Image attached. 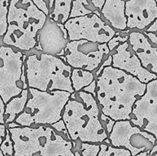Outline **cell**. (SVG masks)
Masks as SVG:
<instances>
[{
    "label": "cell",
    "instance_id": "1",
    "mask_svg": "<svg viewBox=\"0 0 157 156\" xmlns=\"http://www.w3.org/2000/svg\"><path fill=\"white\" fill-rule=\"evenodd\" d=\"M95 80L101 113L114 121L130 120L133 105L144 94L147 84L112 66L105 67Z\"/></svg>",
    "mask_w": 157,
    "mask_h": 156
},
{
    "label": "cell",
    "instance_id": "2",
    "mask_svg": "<svg viewBox=\"0 0 157 156\" xmlns=\"http://www.w3.org/2000/svg\"><path fill=\"white\" fill-rule=\"evenodd\" d=\"M100 114L99 106L91 94L84 91L71 93L62 113L71 141L101 144L108 139Z\"/></svg>",
    "mask_w": 157,
    "mask_h": 156
},
{
    "label": "cell",
    "instance_id": "3",
    "mask_svg": "<svg viewBox=\"0 0 157 156\" xmlns=\"http://www.w3.org/2000/svg\"><path fill=\"white\" fill-rule=\"evenodd\" d=\"M14 144L13 156H75L73 142L51 125L9 128Z\"/></svg>",
    "mask_w": 157,
    "mask_h": 156
},
{
    "label": "cell",
    "instance_id": "4",
    "mask_svg": "<svg viewBox=\"0 0 157 156\" xmlns=\"http://www.w3.org/2000/svg\"><path fill=\"white\" fill-rule=\"evenodd\" d=\"M46 19L47 15L32 0H10L7 30L2 38V45L30 51L36 44L37 34Z\"/></svg>",
    "mask_w": 157,
    "mask_h": 156
},
{
    "label": "cell",
    "instance_id": "5",
    "mask_svg": "<svg viewBox=\"0 0 157 156\" xmlns=\"http://www.w3.org/2000/svg\"><path fill=\"white\" fill-rule=\"evenodd\" d=\"M26 78L29 88L41 91L62 90L73 93L72 67L60 57L40 52H25Z\"/></svg>",
    "mask_w": 157,
    "mask_h": 156
},
{
    "label": "cell",
    "instance_id": "6",
    "mask_svg": "<svg viewBox=\"0 0 157 156\" xmlns=\"http://www.w3.org/2000/svg\"><path fill=\"white\" fill-rule=\"evenodd\" d=\"M71 94L62 90L41 91L29 88L25 107L15 122L20 126L52 125L62 119L64 106Z\"/></svg>",
    "mask_w": 157,
    "mask_h": 156
},
{
    "label": "cell",
    "instance_id": "7",
    "mask_svg": "<svg viewBox=\"0 0 157 156\" xmlns=\"http://www.w3.org/2000/svg\"><path fill=\"white\" fill-rule=\"evenodd\" d=\"M24 51L6 45L0 46V96L5 104L29 88Z\"/></svg>",
    "mask_w": 157,
    "mask_h": 156
},
{
    "label": "cell",
    "instance_id": "8",
    "mask_svg": "<svg viewBox=\"0 0 157 156\" xmlns=\"http://www.w3.org/2000/svg\"><path fill=\"white\" fill-rule=\"evenodd\" d=\"M110 53L107 43L77 40L69 41L64 56L60 58L72 68L83 69L94 73Z\"/></svg>",
    "mask_w": 157,
    "mask_h": 156
},
{
    "label": "cell",
    "instance_id": "9",
    "mask_svg": "<svg viewBox=\"0 0 157 156\" xmlns=\"http://www.w3.org/2000/svg\"><path fill=\"white\" fill-rule=\"evenodd\" d=\"M64 25L70 41L86 40L92 42L107 43L117 32L104 18L95 13L69 18Z\"/></svg>",
    "mask_w": 157,
    "mask_h": 156
},
{
    "label": "cell",
    "instance_id": "10",
    "mask_svg": "<svg viewBox=\"0 0 157 156\" xmlns=\"http://www.w3.org/2000/svg\"><path fill=\"white\" fill-rule=\"evenodd\" d=\"M108 139L110 145L129 150L131 156L151 150L156 142L153 135L133 125L130 120L116 121Z\"/></svg>",
    "mask_w": 157,
    "mask_h": 156
},
{
    "label": "cell",
    "instance_id": "11",
    "mask_svg": "<svg viewBox=\"0 0 157 156\" xmlns=\"http://www.w3.org/2000/svg\"><path fill=\"white\" fill-rule=\"evenodd\" d=\"M130 121L142 130L153 135L157 141V79L147 84L144 94L133 105Z\"/></svg>",
    "mask_w": 157,
    "mask_h": 156
},
{
    "label": "cell",
    "instance_id": "12",
    "mask_svg": "<svg viewBox=\"0 0 157 156\" xmlns=\"http://www.w3.org/2000/svg\"><path fill=\"white\" fill-rule=\"evenodd\" d=\"M69 41L67 31L64 24L47 16L45 22L37 34L36 44L30 51L62 57Z\"/></svg>",
    "mask_w": 157,
    "mask_h": 156
},
{
    "label": "cell",
    "instance_id": "13",
    "mask_svg": "<svg viewBox=\"0 0 157 156\" xmlns=\"http://www.w3.org/2000/svg\"><path fill=\"white\" fill-rule=\"evenodd\" d=\"M110 54L113 59L112 67L135 76L144 84L157 79L156 74L143 67L128 41L121 44Z\"/></svg>",
    "mask_w": 157,
    "mask_h": 156
},
{
    "label": "cell",
    "instance_id": "14",
    "mask_svg": "<svg viewBox=\"0 0 157 156\" xmlns=\"http://www.w3.org/2000/svg\"><path fill=\"white\" fill-rule=\"evenodd\" d=\"M127 27L130 31L142 32L157 18V5L155 0L125 1Z\"/></svg>",
    "mask_w": 157,
    "mask_h": 156
},
{
    "label": "cell",
    "instance_id": "15",
    "mask_svg": "<svg viewBox=\"0 0 157 156\" xmlns=\"http://www.w3.org/2000/svg\"><path fill=\"white\" fill-rule=\"evenodd\" d=\"M128 42L144 68L157 75V47L142 32L130 31Z\"/></svg>",
    "mask_w": 157,
    "mask_h": 156
},
{
    "label": "cell",
    "instance_id": "16",
    "mask_svg": "<svg viewBox=\"0 0 157 156\" xmlns=\"http://www.w3.org/2000/svg\"><path fill=\"white\" fill-rule=\"evenodd\" d=\"M101 13L103 18L116 31L127 29L125 0H106Z\"/></svg>",
    "mask_w": 157,
    "mask_h": 156
},
{
    "label": "cell",
    "instance_id": "17",
    "mask_svg": "<svg viewBox=\"0 0 157 156\" xmlns=\"http://www.w3.org/2000/svg\"><path fill=\"white\" fill-rule=\"evenodd\" d=\"M29 98V88L23 90L19 95L12 98L5 104V124L15 122V119L21 114L25 107Z\"/></svg>",
    "mask_w": 157,
    "mask_h": 156
},
{
    "label": "cell",
    "instance_id": "18",
    "mask_svg": "<svg viewBox=\"0 0 157 156\" xmlns=\"http://www.w3.org/2000/svg\"><path fill=\"white\" fill-rule=\"evenodd\" d=\"M72 0H55L53 9L48 17L58 23L64 24L70 18Z\"/></svg>",
    "mask_w": 157,
    "mask_h": 156
},
{
    "label": "cell",
    "instance_id": "19",
    "mask_svg": "<svg viewBox=\"0 0 157 156\" xmlns=\"http://www.w3.org/2000/svg\"><path fill=\"white\" fill-rule=\"evenodd\" d=\"M94 80L95 76L93 72L83 69L72 68L71 81L72 88L75 92L81 91L84 87L88 86Z\"/></svg>",
    "mask_w": 157,
    "mask_h": 156
},
{
    "label": "cell",
    "instance_id": "20",
    "mask_svg": "<svg viewBox=\"0 0 157 156\" xmlns=\"http://www.w3.org/2000/svg\"><path fill=\"white\" fill-rule=\"evenodd\" d=\"M72 142L75 156H98L99 153L100 144L82 142L80 140Z\"/></svg>",
    "mask_w": 157,
    "mask_h": 156
},
{
    "label": "cell",
    "instance_id": "21",
    "mask_svg": "<svg viewBox=\"0 0 157 156\" xmlns=\"http://www.w3.org/2000/svg\"><path fill=\"white\" fill-rule=\"evenodd\" d=\"M92 6H94L91 2H89L88 0H72L70 18L94 13L95 11L98 9L96 8L92 9Z\"/></svg>",
    "mask_w": 157,
    "mask_h": 156
},
{
    "label": "cell",
    "instance_id": "22",
    "mask_svg": "<svg viewBox=\"0 0 157 156\" xmlns=\"http://www.w3.org/2000/svg\"><path fill=\"white\" fill-rule=\"evenodd\" d=\"M98 156H131L130 151L124 148L114 147L110 144L101 143Z\"/></svg>",
    "mask_w": 157,
    "mask_h": 156
},
{
    "label": "cell",
    "instance_id": "23",
    "mask_svg": "<svg viewBox=\"0 0 157 156\" xmlns=\"http://www.w3.org/2000/svg\"><path fill=\"white\" fill-rule=\"evenodd\" d=\"M130 32V30H129V29H127L125 31H117L114 35L107 43L110 51L114 50L121 44H123V43L126 42V41H128Z\"/></svg>",
    "mask_w": 157,
    "mask_h": 156
},
{
    "label": "cell",
    "instance_id": "24",
    "mask_svg": "<svg viewBox=\"0 0 157 156\" xmlns=\"http://www.w3.org/2000/svg\"><path fill=\"white\" fill-rule=\"evenodd\" d=\"M10 0H0V40L7 30V16Z\"/></svg>",
    "mask_w": 157,
    "mask_h": 156
},
{
    "label": "cell",
    "instance_id": "25",
    "mask_svg": "<svg viewBox=\"0 0 157 156\" xmlns=\"http://www.w3.org/2000/svg\"><path fill=\"white\" fill-rule=\"evenodd\" d=\"M0 151L2 152L4 156H13L14 154L13 141H12L8 128L6 130V134L4 140L2 141L1 145H0Z\"/></svg>",
    "mask_w": 157,
    "mask_h": 156
},
{
    "label": "cell",
    "instance_id": "26",
    "mask_svg": "<svg viewBox=\"0 0 157 156\" xmlns=\"http://www.w3.org/2000/svg\"><path fill=\"white\" fill-rule=\"evenodd\" d=\"M142 32L146 35L150 42L157 45V18L147 28L142 31Z\"/></svg>",
    "mask_w": 157,
    "mask_h": 156
},
{
    "label": "cell",
    "instance_id": "27",
    "mask_svg": "<svg viewBox=\"0 0 157 156\" xmlns=\"http://www.w3.org/2000/svg\"><path fill=\"white\" fill-rule=\"evenodd\" d=\"M50 125L55 130V131L58 132L60 135H61L64 139L71 141L70 136H69L68 134V132H67V128H66L65 123H64V122L63 121L62 119H60L59 121H58V122H55V123L52 124V125Z\"/></svg>",
    "mask_w": 157,
    "mask_h": 156
},
{
    "label": "cell",
    "instance_id": "28",
    "mask_svg": "<svg viewBox=\"0 0 157 156\" xmlns=\"http://www.w3.org/2000/svg\"><path fill=\"white\" fill-rule=\"evenodd\" d=\"M100 119H101V122H102L103 126H104V128H105L107 134L109 135L110 132H111L112 129H113V125H114L116 121L112 119L111 118L109 117V116H106L105 114H104V113H101V114H100Z\"/></svg>",
    "mask_w": 157,
    "mask_h": 156
},
{
    "label": "cell",
    "instance_id": "29",
    "mask_svg": "<svg viewBox=\"0 0 157 156\" xmlns=\"http://www.w3.org/2000/svg\"><path fill=\"white\" fill-rule=\"evenodd\" d=\"M32 2L35 5L37 8L41 12H44L46 15H48L52 11L49 0H32Z\"/></svg>",
    "mask_w": 157,
    "mask_h": 156
},
{
    "label": "cell",
    "instance_id": "30",
    "mask_svg": "<svg viewBox=\"0 0 157 156\" xmlns=\"http://www.w3.org/2000/svg\"><path fill=\"white\" fill-rule=\"evenodd\" d=\"M112 63H113V59H112L111 54H109L108 56L106 58V59L104 60V61H103L102 64L100 65V67H98V70H97L94 73V75L95 78H96L97 76H98L100 74H101V73L102 72V70H104L105 67H109V66H112Z\"/></svg>",
    "mask_w": 157,
    "mask_h": 156
},
{
    "label": "cell",
    "instance_id": "31",
    "mask_svg": "<svg viewBox=\"0 0 157 156\" xmlns=\"http://www.w3.org/2000/svg\"><path fill=\"white\" fill-rule=\"evenodd\" d=\"M96 89H97V83H96V80H94L92 83H90L88 86L84 87L81 91H84V92H86V93H90V94H91L92 96L96 99V96H97Z\"/></svg>",
    "mask_w": 157,
    "mask_h": 156
},
{
    "label": "cell",
    "instance_id": "32",
    "mask_svg": "<svg viewBox=\"0 0 157 156\" xmlns=\"http://www.w3.org/2000/svg\"><path fill=\"white\" fill-rule=\"evenodd\" d=\"M5 113V102L0 96V124H5L4 120Z\"/></svg>",
    "mask_w": 157,
    "mask_h": 156
},
{
    "label": "cell",
    "instance_id": "33",
    "mask_svg": "<svg viewBox=\"0 0 157 156\" xmlns=\"http://www.w3.org/2000/svg\"><path fill=\"white\" fill-rule=\"evenodd\" d=\"M105 1L106 0H90V2L92 3V5H93L96 9H98L99 11H101V9H102L103 6H104Z\"/></svg>",
    "mask_w": 157,
    "mask_h": 156
},
{
    "label": "cell",
    "instance_id": "34",
    "mask_svg": "<svg viewBox=\"0 0 157 156\" xmlns=\"http://www.w3.org/2000/svg\"><path fill=\"white\" fill-rule=\"evenodd\" d=\"M6 130H7V127H6V124H0V145H1L2 141L4 140L6 134Z\"/></svg>",
    "mask_w": 157,
    "mask_h": 156
},
{
    "label": "cell",
    "instance_id": "35",
    "mask_svg": "<svg viewBox=\"0 0 157 156\" xmlns=\"http://www.w3.org/2000/svg\"><path fill=\"white\" fill-rule=\"evenodd\" d=\"M6 127H7L8 128H15V127H18L20 126L18 124H17L15 122H10V123L9 124H6Z\"/></svg>",
    "mask_w": 157,
    "mask_h": 156
},
{
    "label": "cell",
    "instance_id": "36",
    "mask_svg": "<svg viewBox=\"0 0 157 156\" xmlns=\"http://www.w3.org/2000/svg\"><path fill=\"white\" fill-rule=\"evenodd\" d=\"M156 152H157V144H155V145L153 146V148H152V149L150 150V155L153 156V154Z\"/></svg>",
    "mask_w": 157,
    "mask_h": 156
},
{
    "label": "cell",
    "instance_id": "37",
    "mask_svg": "<svg viewBox=\"0 0 157 156\" xmlns=\"http://www.w3.org/2000/svg\"><path fill=\"white\" fill-rule=\"evenodd\" d=\"M150 150H148V151H142V152L139 153L138 154H136V156H150Z\"/></svg>",
    "mask_w": 157,
    "mask_h": 156
},
{
    "label": "cell",
    "instance_id": "38",
    "mask_svg": "<svg viewBox=\"0 0 157 156\" xmlns=\"http://www.w3.org/2000/svg\"><path fill=\"white\" fill-rule=\"evenodd\" d=\"M0 156H4V155H3L2 152V151H0Z\"/></svg>",
    "mask_w": 157,
    "mask_h": 156
},
{
    "label": "cell",
    "instance_id": "39",
    "mask_svg": "<svg viewBox=\"0 0 157 156\" xmlns=\"http://www.w3.org/2000/svg\"><path fill=\"white\" fill-rule=\"evenodd\" d=\"M1 45H2V39L0 40V46Z\"/></svg>",
    "mask_w": 157,
    "mask_h": 156
},
{
    "label": "cell",
    "instance_id": "40",
    "mask_svg": "<svg viewBox=\"0 0 157 156\" xmlns=\"http://www.w3.org/2000/svg\"><path fill=\"white\" fill-rule=\"evenodd\" d=\"M153 156H157V152L156 153H155V154Z\"/></svg>",
    "mask_w": 157,
    "mask_h": 156
},
{
    "label": "cell",
    "instance_id": "41",
    "mask_svg": "<svg viewBox=\"0 0 157 156\" xmlns=\"http://www.w3.org/2000/svg\"><path fill=\"white\" fill-rule=\"evenodd\" d=\"M155 1H156V5H157V0H155Z\"/></svg>",
    "mask_w": 157,
    "mask_h": 156
}]
</instances>
